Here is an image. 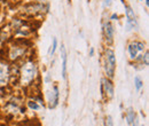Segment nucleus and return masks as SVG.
I'll return each mask as SVG.
<instances>
[{"mask_svg":"<svg viewBox=\"0 0 149 126\" xmlns=\"http://www.w3.org/2000/svg\"><path fill=\"white\" fill-rule=\"evenodd\" d=\"M103 32H104L106 42L111 44L112 40H113V26H112V24L110 22L104 23V25H103Z\"/></svg>","mask_w":149,"mask_h":126,"instance_id":"6e6552de","label":"nucleus"},{"mask_svg":"<svg viewBox=\"0 0 149 126\" xmlns=\"http://www.w3.org/2000/svg\"><path fill=\"white\" fill-rule=\"evenodd\" d=\"M102 90L107 95V97L111 99L113 96V84L109 80V78L102 79Z\"/></svg>","mask_w":149,"mask_h":126,"instance_id":"0eeeda50","label":"nucleus"},{"mask_svg":"<svg viewBox=\"0 0 149 126\" xmlns=\"http://www.w3.org/2000/svg\"><path fill=\"white\" fill-rule=\"evenodd\" d=\"M61 57H62V76L63 78H65V73H67V53H65V48H64V45L62 44L61 45Z\"/></svg>","mask_w":149,"mask_h":126,"instance_id":"9d476101","label":"nucleus"},{"mask_svg":"<svg viewBox=\"0 0 149 126\" xmlns=\"http://www.w3.org/2000/svg\"><path fill=\"white\" fill-rule=\"evenodd\" d=\"M56 47H57V39H56V38H54V39H53V45H52L51 51H49V55H51V56H52V55H54Z\"/></svg>","mask_w":149,"mask_h":126,"instance_id":"4468645a","label":"nucleus"},{"mask_svg":"<svg viewBox=\"0 0 149 126\" xmlns=\"http://www.w3.org/2000/svg\"><path fill=\"white\" fill-rule=\"evenodd\" d=\"M58 96H60V93H58V87L57 86H54L53 90H52V93L49 95V108H55L58 103Z\"/></svg>","mask_w":149,"mask_h":126,"instance_id":"1a4fd4ad","label":"nucleus"},{"mask_svg":"<svg viewBox=\"0 0 149 126\" xmlns=\"http://www.w3.org/2000/svg\"><path fill=\"white\" fill-rule=\"evenodd\" d=\"M116 69V57L113 51L108 48L104 52V71L108 78H112Z\"/></svg>","mask_w":149,"mask_h":126,"instance_id":"f03ea898","label":"nucleus"},{"mask_svg":"<svg viewBox=\"0 0 149 126\" xmlns=\"http://www.w3.org/2000/svg\"><path fill=\"white\" fill-rule=\"evenodd\" d=\"M125 13H126V28L127 31H131L132 29L136 28V18L134 15V12L129 5H125Z\"/></svg>","mask_w":149,"mask_h":126,"instance_id":"423d86ee","label":"nucleus"},{"mask_svg":"<svg viewBox=\"0 0 149 126\" xmlns=\"http://www.w3.org/2000/svg\"><path fill=\"white\" fill-rule=\"evenodd\" d=\"M26 47L24 45H12L8 52V56L12 61H16L21 57H23L25 54Z\"/></svg>","mask_w":149,"mask_h":126,"instance_id":"39448f33","label":"nucleus"},{"mask_svg":"<svg viewBox=\"0 0 149 126\" xmlns=\"http://www.w3.org/2000/svg\"><path fill=\"white\" fill-rule=\"evenodd\" d=\"M38 74L37 63L33 60H26L19 70V84L23 86L31 85Z\"/></svg>","mask_w":149,"mask_h":126,"instance_id":"f257e3e1","label":"nucleus"},{"mask_svg":"<svg viewBox=\"0 0 149 126\" xmlns=\"http://www.w3.org/2000/svg\"><path fill=\"white\" fill-rule=\"evenodd\" d=\"M111 18H112V19H113V18H117V15H115V14H113V15L111 16Z\"/></svg>","mask_w":149,"mask_h":126,"instance_id":"6ab92c4d","label":"nucleus"},{"mask_svg":"<svg viewBox=\"0 0 149 126\" xmlns=\"http://www.w3.org/2000/svg\"><path fill=\"white\" fill-rule=\"evenodd\" d=\"M148 5H149V0H146V6L148 7Z\"/></svg>","mask_w":149,"mask_h":126,"instance_id":"aec40b11","label":"nucleus"},{"mask_svg":"<svg viewBox=\"0 0 149 126\" xmlns=\"http://www.w3.org/2000/svg\"><path fill=\"white\" fill-rule=\"evenodd\" d=\"M140 58H141V61L143 62V64H145V65H148V51H146V52H145V56H143V54L141 55V57H140Z\"/></svg>","mask_w":149,"mask_h":126,"instance_id":"2eb2a0df","label":"nucleus"},{"mask_svg":"<svg viewBox=\"0 0 149 126\" xmlns=\"http://www.w3.org/2000/svg\"><path fill=\"white\" fill-rule=\"evenodd\" d=\"M106 126H113V122H112L111 116H108L106 118Z\"/></svg>","mask_w":149,"mask_h":126,"instance_id":"dca6fc26","label":"nucleus"},{"mask_svg":"<svg viewBox=\"0 0 149 126\" xmlns=\"http://www.w3.org/2000/svg\"><path fill=\"white\" fill-rule=\"evenodd\" d=\"M28 107L30 109H32V110H35V111H37L40 109V106L38 104L37 102H35V101H32V100H30V101H28Z\"/></svg>","mask_w":149,"mask_h":126,"instance_id":"ddd939ff","label":"nucleus"},{"mask_svg":"<svg viewBox=\"0 0 149 126\" xmlns=\"http://www.w3.org/2000/svg\"><path fill=\"white\" fill-rule=\"evenodd\" d=\"M10 79V65L2 61L0 62V86L7 85Z\"/></svg>","mask_w":149,"mask_h":126,"instance_id":"20e7f679","label":"nucleus"},{"mask_svg":"<svg viewBox=\"0 0 149 126\" xmlns=\"http://www.w3.org/2000/svg\"><path fill=\"white\" fill-rule=\"evenodd\" d=\"M111 2H112V0H104V6H106V7H109V6L111 5Z\"/></svg>","mask_w":149,"mask_h":126,"instance_id":"f3484780","label":"nucleus"},{"mask_svg":"<svg viewBox=\"0 0 149 126\" xmlns=\"http://www.w3.org/2000/svg\"><path fill=\"white\" fill-rule=\"evenodd\" d=\"M127 51H129L131 60H139L141 57L142 53H143V51H146V45L142 41L134 40V41L129 44Z\"/></svg>","mask_w":149,"mask_h":126,"instance_id":"7ed1b4c3","label":"nucleus"},{"mask_svg":"<svg viewBox=\"0 0 149 126\" xmlns=\"http://www.w3.org/2000/svg\"><path fill=\"white\" fill-rule=\"evenodd\" d=\"M134 84H135V88H136V90H140L141 88H142V86H143V81H142L141 78L138 77V76L134 78Z\"/></svg>","mask_w":149,"mask_h":126,"instance_id":"f8f14e48","label":"nucleus"},{"mask_svg":"<svg viewBox=\"0 0 149 126\" xmlns=\"http://www.w3.org/2000/svg\"><path fill=\"white\" fill-rule=\"evenodd\" d=\"M135 118V112L132 108H130L126 111V120H127V124H132L133 120Z\"/></svg>","mask_w":149,"mask_h":126,"instance_id":"9b49d317","label":"nucleus"},{"mask_svg":"<svg viewBox=\"0 0 149 126\" xmlns=\"http://www.w3.org/2000/svg\"><path fill=\"white\" fill-rule=\"evenodd\" d=\"M93 53H94V49H93V48H91V51H90V55L92 56V55H93Z\"/></svg>","mask_w":149,"mask_h":126,"instance_id":"a211bd4d","label":"nucleus"}]
</instances>
